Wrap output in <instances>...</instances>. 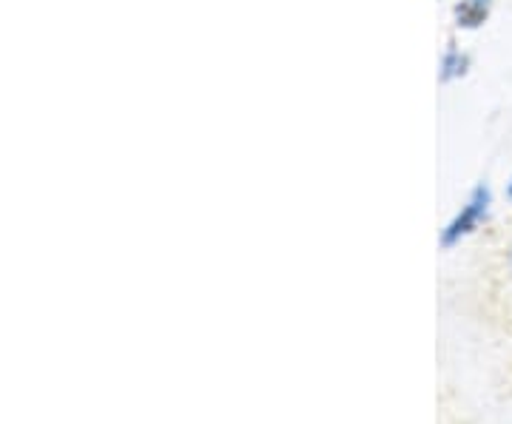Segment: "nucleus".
Listing matches in <instances>:
<instances>
[{"instance_id": "obj_1", "label": "nucleus", "mask_w": 512, "mask_h": 424, "mask_svg": "<svg viewBox=\"0 0 512 424\" xmlns=\"http://www.w3.org/2000/svg\"><path fill=\"white\" fill-rule=\"evenodd\" d=\"M490 208H493V191H490V185L478 183L470 191L467 203L456 211V217L444 225V231H441V248L450 251V248L461 245L467 237H473L478 228L487 222V217H490Z\"/></svg>"}, {"instance_id": "obj_2", "label": "nucleus", "mask_w": 512, "mask_h": 424, "mask_svg": "<svg viewBox=\"0 0 512 424\" xmlns=\"http://www.w3.org/2000/svg\"><path fill=\"white\" fill-rule=\"evenodd\" d=\"M495 0H458L453 15H456V26L461 29H481L490 12H493Z\"/></svg>"}, {"instance_id": "obj_3", "label": "nucleus", "mask_w": 512, "mask_h": 424, "mask_svg": "<svg viewBox=\"0 0 512 424\" xmlns=\"http://www.w3.org/2000/svg\"><path fill=\"white\" fill-rule=\"evenodd\" d=\"M467 72H470V55L461 52L458 46L450 43V46L444 49V55H441V80H444V83H453V80H461Z\"/></svg>"}, {"instance_id": "obj_4", "label": "nucleus", "mask_w": 512, "mask_h": 424, "mask_svg": "<svg viewBox=\"0 0 512 424\" xmlns=\"http://www.w3.org/2000/svg\"><path fill=\"white\" fill-rule=\"evenodd\" d=\"M507 197L512 200V177H510V183H507Z\"/></svg>"}, {"instance_id": "obj_5", "label": "nucleus", "mask_w": 512, "mask_h": 424, "mask_svg": "<svg viewBox=\"0 0 512 424\" xmlns=\"http://www.w3.org/2000/svg\"><path fill=\"white\" fill-rule=\"evenodd\" d=\"M510 271H512V245H510Z\"/></svg>"}]
</instances>
